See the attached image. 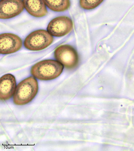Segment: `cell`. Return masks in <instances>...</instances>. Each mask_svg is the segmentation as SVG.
Returning <instances> with one entry per match:
<instances>
[{
    "label": "cell",
    "mask_w": 134,
    "mask_h": 151,
    "mask_svg": "<svg viewBox=\"0 0 134 151\" xmlns=\"http://www.w3.org/2000/svg\"><path fill=\"white\" fill-rule=\"evenodd\" d=\"M16 88L15 77L7 74L0 78V100H9L14 95Z\"/></svg>",
    "instance_id": "obj_8"
},
{
    "label": "cell",
    "mask_w": 134,
    "mask_h": 151,
    "mask_svg": "<svg viewBox=\"0 0 134 151\" xmlns=\"http://www.w3.org/2000/svg\"><path fill=\"white\" fill-rule=\"evenodd\" d=\"M37 80L33 77L21 81L16 87L14 96V102L17 105H23L31 102L38 92Z\"/></svg>",
    "instance_id": "obj_2"
},
{
    "label": "cell",
    "mask_w": 134,
    "mask_h": 151,
    "mask_svg": "<svg viewBox=\"0 0 134 151\" xmlns=\"http://www.w3.org/2000/svg\"><path fill=\"white\" fill-rule=\"evenodd\" d=\"M47 7L54 12H63L70 6V0H43Z\"/></svg>",
    "instance_id": "obj_10"
},
{
    "label": "cell",
    "mask_w": 134,
    "mask_h": 151,
    "mask_svg": "<svg viewBox=\"0 0 134 151\" xmlns=\"http://www.w3.org/2000/svg\"><path fill=\"white\" fill-rule=\"evenodd\" d=\"M24 8L31 16L39 18L48 14L43 0H23Z\"/></svg>",
    "instance_id": "obj_9"
},
{
    "label": "cell",
    "mask_w": 134,
    "mask_h": 151,
    "mask_svg": "<svg viewBox=\"0 0 134 151\" xmlns=\"http://www.w3.org/2000/svg\"><path fill=\"white\" fill-rule=\"evenodd\" d=\"M22 45V40L17 35L12 33L0 35V54L14 53L20 50Z\"/></svg>",
    "instance_id": "obj_6"
},
{
    "label": "cell",
    "mask_w": 134,
    "mask_h": 151,
    "mask_svg": "<svg viewBox=\"0 0 134 151\" xmlns=\"http://www.w3.org/2000/svg\"><path fill=\"white\" fill-rule=\"evenodd\" d=\"M53 41V36L48 31L39 29L32 32L27 36L24 45L29 50L40 51L49 47Z\"/></svg>",
    "instance_id": "obj_3"
},
{
    "label": "cell",
    "mask_w": 134,
    "mask_h": 151,
    "mask_svg": "<svg viewBox=\"0 0 134 151\" xmlns=\"http://www.w3.org/2000/svg\"><path fill=\"white\" fill-rule=\"evenodd\" d=\"M22 0H2L0 1V19H9L20 14L24 11Z\"/></svg>",
    "instance_id": "obj_7"
},
{
    "label": "cell",
    "mask_w": 134,
    "mask_h": 151,
    "mask_svg": "<svg viewBox=\"0 0 134 151\" xmlns=\"http://www.w3.org/2000/svg\"><path fill=\"white\" fill-rule=\"evenodd\" d=\"M0 1H2V0H0Z\"/></svg>",
    "instance_id": "obj_12"
},
{
    "label": "cell",
    "mask_w": 134,
    "mask_h": 151,
    "mask_svg": "<svg viewBox=\"0 0 134 151\" xmlns=\"http://www.w3.org/2000/svg\"><path fill=\"white\" fill-rule=\"evenodd\" d=\"M54 57L57 61L68 69H74L78 65L77 51L70 45H61L57 47L55 50Z\"/></svg>",
    "instance_id": "obj_4"
},
{
    "label": "cell",
    "mask_w": 134,
    "mask_h": 151,
    "mask_svg": "<svg viewBox=\"0 0 134 151\" xmlns=\"http://www.w3.org/2000/svg\"><path fill=\"white\" fill-rule=\"evenodd\" d=\"M64 67L57 60H45L37 63L32 67L31 73L36 79L41 81H49L58 78Z\"/></svg>",
    "instance_id": "obj_1"
},
{
    "label": "cell",
    "mask_w": 134,
    "mask_h": 151,
    "mask_svg": "<svg viewBox=\"0 0 134 151\" xmlns=\"http://www.w3.org/2000/svg\"><path fill=\"white\" fill-rule=\"evenodd\" d=\"M73 28L72 19L68 17L61 16L50 21L47 27V31L52 36L61 37L68 34Z\"/></svg>",
    "instance_id": "obj_5"
},
{
    "label": "cell",
    "mask_w": 134,
    "mask_h": 151,
    "mask_svg": "<svg viewBox=\"0 0 134 151\" xmlns=\"http://www.w3.org/2000/svg\"><path fill=\"white\" fill-rule=\"evenodd\" d=\"M104 0H80V5L83 9H94L101 5Z\"/></svg>",
    "instance_id": "obj_11"
}]
</instances>
